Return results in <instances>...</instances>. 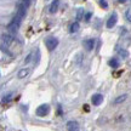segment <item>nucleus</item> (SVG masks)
<instances>
[{"instance_id":"nucleus-19","label":"nucleus","mask_w":131,"mask_h":131,"mask_svg":"<svg viewBox=\"0 0 131 131\" xmlns=\"http://www.w3.org/2000/svg\"><path fill=\"white\" fill-rule=\"evenodd\" d=\"M98 3H100V5L102 6L103 9H108V4H107V1H106V0H100Z\"/></svg>"},{"instance_id":"nucleus-10","label":"nucleus","mask_w":131,"mask_h":131,"mask_svg":"<svg viewBox=\"0 0 131 131\" xmlns=\"http://www.w3.org/2000/svg\"><path fill=\"white\" fill-rule=\"evenodd\" d=\"M58 6H60V0H53L52 4L50 5V9H49L50 14H55L57 10H58Z\"/></svg>"},{"instance_id":"nucleus-15","label":"nucleus","mask_w":131,"mask_h":131,"mask_svg":"<svg viewBox=\"0 0 131 131\" xmlns=\"http://www.w3.org/2000/svg\"><path fill=\"white\" fill-rule=\"evenodd\" d=\"M108 64L111 66V67H113V68H118L119 67V61H118L117 58H112L111 61L108 62Z\"/></svg>"},{"instance_id":"nucleus-17","label":"nucleus","mask_w":131,"mask_h":131,"mask_svg":"<svg viewBox=\"0 0 131 131\" xmlns=\"http://www.w3.org/2000/svg\"><path fill=\"white\" fill-rule=\"evenodd\" d=\"M83 15H84V10L83 9H79L78 10V14H77V19L79 21V19L83 18Z\"/></svg>"},{"instance_id":"nucleus-11","label":"nucleus","mask_w":131,"mask_h":131,"mask_svg":"<svg viewBox=\"0 0 131 131\" xmlns=\"http://www.w3.org/2000/svg\"><path fill=\"white\" fill-rule=\"evenodd\" d=\"M28 74H29V69H28V68H23V69H21L18 72L17 78H18V79H23V78H26Z\"/></svg>"},{"instance_id":"nucleus-7","label":"nucleus","mask_w":131,"mask_h":131,"mask_svg":"<svg viewBox=\"0 0 131 131\" xmlns=\"http://www.w3.org/2000/svg\"><path fill=\"white\" fill-rule=\"evenodd\" d=\"M91 102L94 103L95 106H100V104L103 102V96L101 94H95L94 96L91 97Z\"/></svg>"},{"instance_id":"nucleus-14","label":"nucleus","mask_w":131,"mask_h":131,"mask_svg":"<svg viewBox=\"0 0 131 131\" xmlns=\"http://www.w3.org/2000/svg\"><path fill=\"white\" fill-rule=\"evenodd\" d=\"M12 97H14V92H10V94H7L6 96H4V97H3L1 102L4 103V104H5V103H9L10 101L12 100Z\"/></svg>"},{"instance_id":"nucleus-20","label":"nucleus","mask_w":131,"mask_h":131,"mask_svg":"<svg viewBox=\"0 0 131 131\" xmlns=\"http://www.w3.org/2000/svg\"><path fill=\"white\" fill-rule=\"evenodd\" d=\"M91 16H92V14H91V12H88V14L85 15V21H86V22H89L90 18H91Z\"/></svg>"},{"instance_id":"nucleus-9","label":"nucleus","mask_w":131,"mask_h":131,"mask_svg":"<svg viewBox=\"0 0 131 131\" xmlns=\"http://www.w3.org/2000/svg\"><path fill=\"white\" fill-rule=\"evenodd\" d=\"M84 47L86 51H91L95 47V39H88L84 41Z\"/></svg>"},{"instance_id":"nucleus-1","label":"nucleus","mask_w":131,"mask_h":131,"mask_svg":"<svg viewBox=\"0 0 131 131\" xmlns=\"http://www.w3.org/2000/svg\"><path fill=\"white\" fill-rule=\"evenodd\" d=\"M21 23H22V19L16 16V17H15V18L12 19L9 24H7V30L10 32V34H16V32L18 30Z\"/></svg>"},{"instance_id":"nucleus-6","label":"nucleus","mask_w":131,"mask_h":131,"mask_svg":"<svg viewBox=\"0 0 131 131\" xmlns=\"http://www.w3.org/2000/svg\"><path fill=\"white\" fill-rule=\"evenodd\" d=\"M67 130L68 131H80V126L77 122L69 120V122L67 123Z\"/></svg>"},{"instance_id":"nucleus-13","label":"nucleus","mask_w":131,"mask_h":131,"mask_svg":"<svg viewBox=\"0 0 131 131\" xmlns=\"http://www.w3.org/2000/svg\"><path fill=\"white\" fill-rule=\"evenodd\" d=\"M80 28V26L78 22H74V23H72L70 24V27H69V32L70 33H77L78 30H79Z\"/></svg>"},{"instance_id":"nucleus-16","label":"nucleus","mask_w":131,"mask_h":131,"mask_svg":"<svg viewBox=\"0 0 131 131\" xmlns=\"http://www.w3.org/2000/svg\"><path fill=\"white\" fill-rule=\"evenodd\" d=\"M119 55H120L122 58H127V57H129V52H127L126 50H120V51H119Z\"/></svg>"},{"instance_id":"nucleus-18","label":"nucleus","mask_w":131,"mask_h":131,"mask_svg":"<svg viewBox=\"0 0 131 131\" xmlns=\"http://www.w3.org/2000/svg\"><path fill=\"white\" fill-rule=\"evenodd\" d=\"M32 57H33V52H30L28 56L24 58V64H28L29 62H30V60H32Z\"/></svg>"},{"instance_id":"nucleus-21","label":"nucleus","mask_w":131,"mask_h":131,"mask_svg":"<svg viewBox=\"0 0 131 131\" xmlns=\"http://www.w3.org/2000/svg\"><path fill=\"white\" fill-rule=\"evenodd\" d=\"M126 18L131 22V11H130V10H129V11H126Z\"/></svg>"},{"instance_id":"nucleus-4","label":"nucleus","mask_w":131,"mask_h":131,"mask_svg":"<svg viewBox=\"0 0 131 131\" xmlns=\"http://www.w3.org/2000/svg\"><path fill=\"white\" fill-rule=\"evenodd\" d=\"M12 41H14V37L11 34H3L1 35V45H3V47L10 46V44Z\"/></svg>"},{"instance_id":"nucleus-5","label":"nucleus","mask_w":131,"mask_h":131,"mask_svg":"<svg viewBox=\"0 0 131 131\" xmlns=\"http://www.w3.org/2000/svg\"><path fill=\"white\" fill-rule=\"evenodd\" d=\"M117 22H118V14L117 12H113L112 15H111V17L108 18V21H107V28H113L115 24H117Z\"/></svg>"},{"instance_id":"nucleus-12","label":"nucleus","mask_w":131,"mask_h":131,"mask_svg":"<svg viewBox=\"0 0 131 131\" xmlns=\"http://www.w3.org/2000/svg\"><path fill=\"white\" fill-rule=\"evenodd\" d=\"M126 98H127V95H120V96H118V97L113 101V103H114V104H120V103H123Z\"/></svg>"},{"instance_id":"nucleus-3","label":"nucleus","mask_w":131,"mask_h":131,"mask_svg":"<svg viewBox=\"0 0 131 131\" xmlns=\"http://www.w3.org/2000/svg\"><path fill=\"white\" fill-rule=\"evenodd\" d=\"M37 115L38 117H45L50 113V106L49 104H41L37 108Z\"/></svg>"},{"instance_id":"nucleus-22","label":"nucleus","mask_w":131,"mask_h":131,"mask_svg":"<svg viewBox=\"0 0 131 131\" xmlns=\"http://www.w3.org/2000/svg\"><path fill=\"white\" fill-rule=\"evenodd\" d=\"M126 0H119V3H125Z\"/></svg>"},{"instance_id":"nucleus-8","label":"nucleus","mask_w":131,"mask_h":131,"mask_svg":"<svg viewBox=\"0 0 131 131\" xmlns=\"http://www.w3.org/2000/svg\"><path fill=\"white\" fill-rule=\"evenodd\" d=\"M17 17H19L21 19L24 18V16H26V5L24 4H19L18 5V9H17V14H16Z\"/></svg>"},{"instance_id":"nucleus-2","label":"nucleus","mask_w":131,"mask_h":131,"mask_svg":"<svg viewBox=\"0 0 131 131\" xmlns=\"http://www.w3.org/2000/svg\"><path fill=\"white\" fill-rule=\"evenodd\" d=\"M45 45H46L49 51H53L57 47V45H58V40L53 37H49L46 40H45Z\"/></svg>"}]
</instances>
